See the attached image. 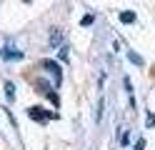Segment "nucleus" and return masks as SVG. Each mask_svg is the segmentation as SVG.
I'll return each mask as SVG.
<instances>
[{"mask_svg":"<svg viewBox=\"0 0 155 150\" xmlns=\"http://www.w3.org/2000/svg\"><path fill=\"white\" fill-rule=\"evenodd\" d=\"M118 140H120V145H123V148L128 145V143H130V135H128V130H123V133L118 135Z\"/></svg>","mask_w":155,"mask_h":150,"instance_id":"obj_10","label":"nucleus"},{"mask_svg":"<svg viewBox=\"0 0 155 150\" xmlns=\"http://www.w3.org/2000/svg\"><path fill=\"white\" fill-rule=\"evenodd\" d=\"M50 45H63V40H60V28H50Z\"/></svg>","mask_w":155,"mask_h":150,"instance_id":"obj_4","label":"nucleus"},{"mask_svg":"<svg viewBox=\"0 0 155 150\" xmlns=\"http://www.w3.org/2000/svg\"><path fill=\"white\" fill-rule=\"evenodd\" d=\"M103 110H105V100L100 98V103H98V118H95V123L100 125V120H103Z\"/></svg>","mask_w":155,"mask_h":150,"instance_id":"obj_9","label":"nucleus"},{"mask_svg":"<svg viewBox=\"0 0 155 150\" xmlns=\"http://www.w3.org/2000/svg\"><path fill=\"white\" fill-rule=\"evenodd\" d=\"M128 60L133 65H138V68H143V58L138 55V53H133V50H128Z\"/></svg>","mask_w":155,"mask_h":150,"instance_id":"obj_6","label":"nucleus"},{"mask_svg":"<svg viewBox=\"0 0 155 150\" xmlns=\"http://www.w3.org/2000/svg\"><path fill=\"white\" fill-rule=\"evenodd\" d=\"M58 58H60L63 63H68V45H65V43L58 45Z\"/></svg>","mask_w":155,"mask_h":150,"instance_id":"obj_8","label":"nucleus"},{"mask_svg":"<svg viewBox=\"0 0 155 150\" xmlns=\"http://www.w3.org/2000/svg\"><path fill=\"white\" fill-rule=\"evenodd\" d=\"M118 18H120V23H128V25H130V23H135V13H133V10H123Z\"/></svg>","mask_w":155,"mask_h":150,"instance_id":"obj_5","label":"nucleus"},{"mask_svg":"<svg viewBox=\"0 0 155 150\" xmlns=\"http://www.w3.org/2000/svg\"><path fill=\"white\" fill-rule=\"evenodd\" d=\"M5 95H8V100H15V85L10 83V80L5 83Z\"/></svg>","mask_w":155,"mask_h":150,"instance_id":"obj_7","label":"nucleus"},{"mask_svg":"<svg viewBox=\"0 0 155 150\" xmlns=\"http://www.w3.org/2000/svg\"><path fill=\"white\" fill-rule=\"evenodd\" d=\"M133 150H145V138H140L138 143H135V148H133Z\"/></svg>","mask_w":155,"mask_h":150,"instance_id":"obj_12","label":"nucleus"},{"mask_svg":"<svg viewBox=\"0 0 155 150\" xmlns=\"http://www.w3.org/2000/svg\"><path fill=\"white\" fill-rule=\"evenodd\" d=\"M0 55H3V60H23V50H18L13 43H10V40H8V45L3 48V50H0Z\"/></svg>","mask_w":155,"mask_h":150,"instance_id":"obj_3","label":"nucleus"},{"mask_svg":"<svg viewBox=\"0 0 155 150\" xmlns=\"http://www.w3.org/2000/svg\"><path fill=\"white\" fill-rule=\"evenodd\" d=\"M40 68H43V73L53 80V90H58V88L63 85V68L58 65L55 60H43V63H40Z\"/></svg>","mask_w":155,"mask_h":150,"instance_id":"obj_1","label":"nucleus"},{"mask_svg":"<svg viewBox=\"0 0 155 150\" xmlns=\"http://www.w3.org/2000/svg\"><path fill=\"white\" fill-rule=\"evenodd\" d=\"M155 125V115H148V128H153Z\"/></svg>","mask_w":155,"mask_h":150,"instance_id":"obj_13","label":"nucleus"},{"mask_svg":"<svg viewBox=\"0 0 155 150\" xmlns=\"http://www.w3.org/2000/svg\"><path fill=\"white\" fill-rule=\"evenodd\" d=\"M25 3H30V0H25Z\"/></svg>","mask_w":155,"mask_h":150,"instance_id":"obj_14","label":"nucleus"},{"mask_svg":"<svg viewBox=\"0 0 155 150\" xmlns=\"http://www.w3.org/2000/svg\"><path fill=\"white\" fill-rule=\"evenodd\" d=\"M80 25H85V28H88V25H93V15H85V18L80 20Z\"/></svg>","mask_w":155,"mask_h":150,"instance_id":"obj_11","label":"nucleus"},{"mask_svg":"<svg viewBox=\"0 0 155 150\" xmlns=\"http://www.w3.org/2000/svg\"><path fill=\"white\" fill-rule=\"evenodd\" d=\"M28 115H30L35 123H45V120H55V118H58V113H45V110H43V108H38V105L28 108Z\"/></svg>","mask_w":155,"mask_h":150,"instance_id":"obj_2","label":"nucleus"}]
</instances>
